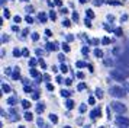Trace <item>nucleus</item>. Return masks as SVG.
Instances as JSON below:
<instances>
[{"label":"nucleus","mask_w":129,"mask_h":128,"mask_svg":"<svg viewBox=\"0 0 129 128\" xmlns=\"http://www.w3.org/2000/svg\"><path fill=\"white\" fill-rule=\"evenodd\" d=\"M109 93L112 96H115V97H125L126 96V90L122 89V87H117V86H112Z\"/></svg>","instance_id":"f257e3e1"},{"label":"nucleus","mask_w":129,"mask_h":128,"mask_svg":"<svg viewBox=\"0 0 129 128\" xmlns=\"http://www.w3.org/2000/svg\"><path fill=\"white\" fill-rule=\"evenodd\" d=\"M112 108L117 113H125L126 112V106L123 103H120V102H112Z\"/></svg>","instance_id":"f03ea898"},{"label":"nucleus","mask_w":129,"mask_h":128,"mask_svg":"<svg viewBox=\"0 0 129 128\" xmlns=\"http://www.w3.org/2000/svg\"><path fill=\"white\" fill-rule=\"evenodd\" d=\"M116 122H117L119 125H123V127H129V118L123 116L122 113L116 116Z\"/></svg>","instance_id":"7ed1b4c3"},{"label":"nucleus","mask_w":129,"mask_h":128,"mask_svg":"<svg viewBox=\"0 0 129 128\" xmlns=\"http://www.w3.org/2000/svg\"><path fill=\"white\" fill-rule=\"evenodd\" d=\"M97 116H100V108H99V109H93V111L90 112V118H91V119H96Z\"/></svg>","instance_id":"20e7f679"},{"label":"nucleus","mask_w":129,"mask_h":128,"mask_svg":"<svg viewBox=\"0 0 129 128\" xmlns=\"http://www.w3.org/2000/svg\"><path fill=\"white\" fill-rule=\"evenodd\" d=\"M44 109H45V105H44L42 102H39V103H38V106H36V112H38V113H41V112H44Z\"/></svg>","instance_id":"39448f33"},{"label":"nucleus","mask_w":129,"mask_h":128,"mask_svg":"<svg viewBox=\"0 0 129 128\" xmlns=\"http://www.w3.org/2000/svg\"><path fill=\"white\" fill-rule=\"evenodd\" d=\"M65 105H67V108H68V109H73V108H74V102H73L71 99H68Z\"/></svg>","instance_id":"423d86ee"},{"label":"nucleus","mask_w":129,"mask_h":128,"mask_svg":"<svg viewBox=\"0 0 129 128\" xmlns=\"http://www.w3.org/2000/svg\"><path fill=\"white\" fill-rule=\"evenodd\" d=\"M96 96L99 97V99H102V97H103V90L97 87V89H96Z\"/></svg>","instance_id":"0eeeda50"},{"label":"nucleus","mask_w":129,"mask_h":128,"mask_svg":"<svg viewBox=\"0 0 129 128\" xmlns=\"http://www.w3.org/2000/svg\"><path fill=\"white\" fill-rule=\"evenodd\" d=\"M49 119H51L54 124H57V122H58V118H57V115H54V113H51V115H49Z\"/></svg>","instance_id":"6e6552de"},{"label":"nucleus","mask_w":129,"mask_h":128,"mask_svg":"<svg viewBox=\"0 0 129 128\" xmlns=\"http://www.w3.org/2000/svg\"><path fill=\"white\" fill-rule=\"evenodd\" d=\"M7 103H9V105H12V106H13V105H15V103H16V97H9V99H7Z\"/></svg>","instance_id":"1a4fd4ad"},{"label":"nucleus","mask_w":129,"mask_h":128,"mask_svg":"<svg viewBox=\"0 0 129 128\" xmlns=\"http://www.w3.org/2000/svg\"><path fill=\"white\" fill-rule=\"evenodd\" d=\"M32 118H33V116H32V113H31V112H25V119H26V121H31Z\"/></svg>","instance_id":"9d476101"},{"label":"nucleus","mask_w":129,"mask_h":128,"mask_svg":"<svg viewBox=\"0 0 129 128\" xmlns=\"http://www.w3.org/2000/svg\"><path fill=\"white\" fill-rule=\"evenodd\" d=\"M1 89H3V92H6V93L10 92V87H9L7 84H1Z\"/></svg>","instance_id":"9b49d317"},{"label":"nucleus","mask_w":129,"mask_h":128,"mask_svg":"<svg viewBox=\"0 0 129 128\" xmlns=\"http://www.w3.org/2000/svg\"><path fill=\"white\" fill-rule=\"evenodd\" d=\"M22 106H23V108H25V109H28V108H29V106H31V103H29V102H28V100H23V102H22Z\"/></svg>","instance_id":"f8f14e48"},{"label":"nucleus","mask_w":129,"mask_h":128,"mask_svg":"<svg viewBox=\"0 0 129 128\" xmlns=\"http://www.w3.org/2000/svg\"><path fill=\"white\" fill-rule=\"evenodd\" d=\"M36 124H38V127H44V121H42L41 118H38V119H36Z\"/></svg>","instance_id":"ddd939ff"},{"label":"nucleus","mask_w":129,"mask_h":128,"mask_svg":"<svg viewBox=\"0 0 129 128\" xmlns=\"http://www.w3.org/2000/svg\"><path fill=\"white\" fill-rule=\"evenodd\" d=\"M123 87L126 92H129V81H123Z\"/></svg>","instance_id":"4468645a"},{"label":"nucleus","mask_w":129,"mask_h":128,"mask_svg":"<svg viewBox=\"0 0 129 128\" xmlns=\"http://www.w3.org/2000/svg\"><path fill=\"white\" fill-rule=\"evenodd\" d=\"M61 95H63V96H70V92H68V90H64V89H63V90H61Z\"/></svg>","instance_id":"2eb2a0df"},{"label":"nucleus","mask_w":129,"mask_h":128,"mask_svg":"<svg viewBox=\"0 0 129 128\" xmlns=\"http://www.w3.org/2000/svg\"><path fill=\"white\" fill-rule=\"evenodd\" d=\"M84 89H86V84H84V83H80V84H78V90H84Z\"/></svg>","instance_id":"dca6fc26"},{"label":"nucleus","mask_w":129,"mask_h":128,"mask_svg":"<svg viewBox=\"0 0 129 128\" xmlns=\"http://www.w3.org/2000/svg\"><path fill=\"white\" fill-rule=\"evenodd\" d=\"M25 92H26V93H29V92H32V90H31V87H29V86H25Z\"/></svg>","instance_id":"f3484780"},{"label":"nucleus","mask_w":129,"mask_h":128,"mask_svg":"<svg viewBox=\"0 0 129 128\" xmlns=\"http://www.w3.org/2000/svg\"><path fill=\"white\" fill-rule=\"evenodd\" d=\"M89 103H90V105H94V97H90V99H89Z\"/></svg>","instance_id":"a211bd4d"},{"label":"nucleus","mask_w":129,"mask_h":128,"mask_svg":"<svg viewBox=\"0 0 129 128\" xmlns=\"http://www.w3.org/2000/svg\"><path fill=\"white\" fill-rule=\"evenodd\" d=\"M80 112H86V105H81L80 106Z\"/></svg>","instance_id":"6ab92c4d"},{"label":"nucleus","mask_w":129,"mask_h":128,"mask_svg":"<svg viewBox=\"0 0 129 128\" xmlns=\"http://www.w3.org/2000/svg\"><path fill=\"white\" fill-rule=\"evenodd\" d=\"M32 97H33V99H38V97H39V93H33Z\"/></svg>","instance_id":"aec40b11"},{"label":"nucleus","mask_w":129,"mask_h":128,"mask_svg":"<svg viewBox=\"0 0 129 128\" xmlns=\"http://www.w3.org/2000/svg\"><path fill=\"white\" fill-rule=\"evenodd\" d=\"M77 77H78V79H83L84 76H83V73H77Z\"/></svg>","instance_id":"412c9836"},{"label":"nucleus","mask_w":129,"mask_h":128,"mask_svg":"<svg viewBox=\"0 0 129 128\" xmlns=\"http://www.w3.org/2000/svg\"><path fill=\"white\" fill-rule=\"evenodd\" d=\"M47 87H48V90H54V86H52V84H48Z\"/></svg>","instance_id":"4be33fe9"},{"label":"nucleus","mask_w":129,"mask_h":128,"mask_svg":"<svg viewBox=\"0 0 129 128\" xmlns=\"http://www.w3.org/2000/svg\"><path fill=\"white\" fill-rule=\"evenodd\" d=\"M57 81H58V83H61V81H63V77H60V76H58V77H57Z\"/></svg>","instance_id":"5701e85b"},{"label":"nucleus","mask_w":129,"mask_h":128,"mask_svg":"<svg viewBox=\"0 0 129 128\" xmlns=\"http://www.w3.org/2000/svg\"><path fill=\"white\" fill-rule=\"evenodd\" d=\"M119 128H128V127H123V125H119Z\"/></svg>","instance_id":"b1692460"},{"label":"nucleus","mask_w":129,"mask_h":128,"mask_svg":"<svg viewBox=\"0 0 129 128\" xmlns=\"http://www.w3.org/2000/svg\"><path fill=\"white\" fill-rule=\"evenodd\" d=\"M64 128H71V127H70V125H65V127Z\"/></svg>","instance_id":"393cba45"},{"label":"nucleus","mask_w":129,"mask_h":128,"mask_svg":"<svg viewBox=\"0 0 129 128\" xmlns=\"http://www.w3.org/2000/svg\"><path fill=\"white\" fill-rule=\"evenodd\" d=\"M84 128H90V127H89V125H86V127H84Z\"/></svg>","instance_id":"a878e982"},{"label":"nucleus","mask_w":129,"mask_h":128,"mask_svg":"<svg viewBox=\"0 0 129 128\" xmlns=\"http://www.w3.org/2000/svg\"><path fill=\"white\" fill-rule=\"evenodd\" d=\"M19 128H25V127H22V125H20V127H19Z\"/></svg>","instance_id":"bb28decb"}]
</instances>
